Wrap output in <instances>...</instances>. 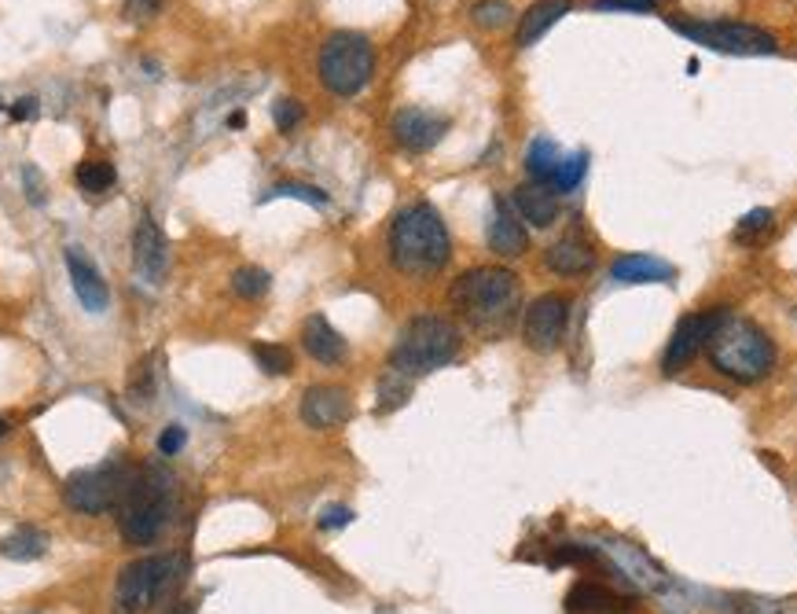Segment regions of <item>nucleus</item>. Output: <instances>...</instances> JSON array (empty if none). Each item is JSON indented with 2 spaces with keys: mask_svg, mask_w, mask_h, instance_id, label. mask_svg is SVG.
I'll use <instances>...</instances> for the list:
<instances>
[{
  "mask_svg": "<svg viewBox=\"0 0 797 614\" xmlns=\"http://www.w3.org/2000/svg\"><path fill=\"white\" fill-rule=\"evenodd\" d=\"M452 309L481 335H500L519 309V276L500 265L467 269L449 291Z\"/></svg>",
  "mask_w": 797,
  "mask_h": 614,
  "instance_id": "nucleus-1",
  "label": "nucleus"
},
{
  "mask_svg": "<svg viewBox=\"0 0 797 614\" xmlns=\"http://www.w3.org/2000/svg\"><path fill=\"white\" fill-rule=\"evenodd\" d=\"M452 258V239L430 203H412L390 225V261L408 276L441 273Z\"/></svg>",
  "mask_w": 797,
  "mask_h": 614,
  "instance_id": "nucleus-2",
  "label": "nucleus"
},
{
  "mask_svg": "<svg viewBox=\"0 0 797 614\" xmlns=\"http://www.w3.org/2000/svg\"><path fill=\"white\" fill-rule=\"evenodd\" d=\"M710 361L721 376L735 382H761L772 376L775 368V342L764 335V328H757L753 320L731 317L713 331L710 339Z\"/></svg>",
  "mask_w": 797,
  "mask_h": 614,
  "instance_id": "nucleus-3",
  "label": "nucleus"
},
{
  "mask_svg": "<svg viewBox=\"0 0 797 614\" xmlns=\"http://www.w3.org/2000/svg\"><path fill=\"white\" fill-rule=\"evenodd\" d=\"M460 328L445 317H412L390 350V368L416 379L445 368L460 354Z\"/></svg>",
  "mask_w": 797,
  "mask_h": 614,
  "instance_id": "nucleus-4",
  "label": "nucleus"
},
{
  "mask_svg": "<svg viewBox=\"0 0 797 614\" xmlns=\"http://www.w3.org/2000/svg\"><path fill=\"white\" fill-rule=\"evenodd\" d=\"M169 508H174V479L163 468L136 471L126 500L118 505V527L129 545H151L166 530Z\"/></svg>",
  "mask_w": 797,
  "mask_h": 614,
  "instance_id": "nucleus-5",
  "label": "nucleus"
},
{
  "mask_svg": "<svg viewBox=\"0 0 797 614\" xmlns=\"http://www.w3.org/2000/svg\"><path fill=\"white\" fill-rule=\"evenodd\" d=\"M185 556H144L129 563L115 586V614H144L185 581Z\"/></svg>",
  "mask_w": 797,
  "mask_h": 614,
  "instance_id": "nucleus-6",
  "label": "nucleus"
},
{
  "mask_svg": "<svg viewBox=\"0 0 797 614\" xmlns=\"http://www.w3.org/2000/svg\"><path fill=\"white\" fill-rule=\"evenodd\" d=\"M320 82L328 93H335L342 99L357 96L360 88H368L371 74H376V48L365 34H353V29H338L331 34L317 59Z\"/></svg>",
  "mask_w": 797,
  "mask_h": 614,
  "instance_id": "nucleus-7",
  "label": "nucleus"
},
{
  "mask_svg": "<svg viewBox=\"0 0 797 614\" xmlns=\"http://www.w3.org/2000/svg\"><path fill=\"white\" fill-rule=\"evenodd\" d=\"M133 479H136V471L129 464H122V460H107V464H99V468L70 475L63 486V500H67V508L82 511V516H107V511H115L126 500Z\"/></svg>",
  "mask_w": 797,
  "mask_h": 614,
  "instance_id": "nucleus-8",
  "label": "nucleus"
},
{
  "mask_svg": "<svg viewBox=\"0 0 797 614\" xmlns=\"http://www.w3.org/2000/svg\"><path fill=\"white\" fill-rule=\"evenodd\" d=\"M669 26L688 42L713 48V52L724 56H775L780 45L769 29L750 26V23H710V19H669Z\"/></svg>",
  "mask_w": 797,
  "mask_h": 614,
  "instance_id": "nucleus-9",
  "label": "nucleus"
},
{
  "mask_svg": "<svg viewBox=\"0 0 797 614\" xmlns=\"http://www.w3.org/2000/svg\"><path fill=\"white\" fill-rule=\"evenodd\" d=\"M567 328H570V298L555 295V291L530 302L526 317H522V339L537 354H555L562 346V339H567Z\"/></svg>",
  "mask_w": 797,
  "mask_h": 614,
  "instance_id": "nucleus-10",
  "label": "nucleus"
},
{
  "mask_svg": "<svg viewBox=\"0 0 797 614\" xmlns=\"http://www.w3.org/2000/svg\"><path fill=\"white\" fill-rule=\"evenodd\" d=\"M724 320H728V309H702V314L683 317L673 331L669 346H665V357H662L665 376H680V371L694 361V354L710 346L713 331L721 328Z\"/></svg>",
  "mask_w": 797,
  "mask_h": 614,
  "instance_id": "nucleus-11",
  "label": "nucleus"
},
{
  "mask_svg": "<svg viewBox=\"0 0 797 614\" xmlns=\"http://www.w3.org/2000/svg\"><path fill=\"white\" fill-rule=\"evenodd\" d=\"M133 265H136V276L144 280V284L158 287L166 284V273H169V244L163 236V228H158V221L147 214H140L136 221V233H133Z\"/></svg>",
  "mask_w": 797,
  "mask_h": 614,
  "instance_id": "nucleus-12",
  "label": "nucleus"
},
{
  "mask_svg": "<svg viewBox=\"0 0 797 614\" xmlns=\"http://www.w3.org/2000/svg\"><path fill=\"white\" fill-rule=\"evenodd\" d=\"M390 133L405 151H416L419 155V151H430L441 144V137L449 133V118L427 107H405L393 115Z\"/></svg>",
  "mask_w": 797,
  "mask_h": 614,
  "instance_id": "nucleus-13",
  "label": "nucleus"
},
{
  "mask_svg": "<svg viewBox=\"0 0 797 614\" xmlns=\"http://www.w3.org/2000/svg\"><path fill=\"white\" fill-rule=\"evenodd\" d=\"M489 250L497 258H522L530 250V233L526 221L519 217L508 199H492V217H489Z\"/></svg>",
  "mask_w": 797,
  "mask_h": 614,
  "instance_id": "nucleus-14",
  "label": "nucleus"
},
{
  "mask_svg": "<svg viewBox=\"0 0 797 614\" xmlns=\"http://www.w3.org/2000/svg\"><path fill=\"white\" fill-rule=\"evenodd\" d=\"M353 416V401L342 387H309L301 398V424L312 430L342 427Z\"/></svg>",
  "mask_w": 797,
  "mask_h": 614,
  "instance_id": "nucleus-15",
  "label": "nucleus"
},
{
  "mask_svg": "<svg viewBox=\"0 0 797 614\" xmlns=\"http://www.w3.org/2000/svg\"><path fill=\"white\" fill-rule=\"evenodd\" d=\"M67 273H70V284H74L78 302L85 306V314H104L110 306V291L104 284V276H99V269L93 265V258L82 247H67Z\"/></svg>",
  "mask_w": 797,
  "mask_h": 614,
  "instance_id": "nucleus-16",
  "label": "nucleus"
},
{
  "mask_svg": "<svg viewBox=\"0 0 797 614\" xmlns=\"http://www.w3.org/2000/svg\"><path fill=\"white\" fill-rule=\"evenodd\" d=\"M511 206L519 210V217L533 228H551L559 221V196L540 185V180H530V185H519L511 196Z\"/></svg>",
  "mask_w": 797,
  "mask_h": 614,
  "instance_id": "nucleus-17",
  "label": "nucleus"
},
{
  "mask_svg": "<svg viewBox=\"0 0 797 614\" xmlns=\"http://www.w3.org/2000/svg\"><path fill=\"white\" fill-rule=\"evenodd\" d=\"M301 346H306V354L312 361H320V365H342V361H346V339H342L338 331L331 328V320L320 314L301 324Z\"/></svg>",
  "mask_w": 797,
  "mask_h": 614,
  "instance_id": "nucleus-18",
  "label": "nucleus"
},
{
  "mask_svg": "<svg viewBox=\"0 0 797 614\" xmlns=\"http://www.w3.org/2000/svg\"><path fill=\"white\" fill-rule=\"evenodd\" d=\"M676 269L654 255H624L610 265L614 284H669Z\"/></svg>",
  "mask_w": 797,
  "mask_h": 614,
  "instance_id": "nucleus-19",
  "label": "nucleus"
},
{
  "mask_svg": "<svg viewBox=\"0 0 797 614\" xmlns=\"http://www.w3.org/2000/svg\"><path fill=\"white\" fill-rule=\"evenodd\" d=\"M544 261H548V269L559 276H584V273H592L595 255L581 236H562L559 244H551L544 250Z\"/></svg>",
  "mask_w": 797,
  "mask_h": 614,
  "instance_id": "nucleus-20",
  "label": "nucleus"
},
{
  "mask_svg": "<svg viewBox=\"0 0 797 614\" xmlns=\"http://www.w3.org/2000/svg\"><path fill=\"white\" fill-rule=\"evenodd\" d=\"M570 8H573V0H537V4H533L530 12L519 19V37H514V42H519V48L537 45L540 37L548 34V29L570 12Z\"/></svg>",
  "mask_w": 797,
  "mask_h": 614,
  "instance_id": "nucleus-21",
  "label": "nucleus"
},
{
  "mask_svg": "<svg viewBox=\"0 0 797 614\" xmlns=\"http://www.w3.org/2000/svg\"><path fill=\"white\" fill-rule=\"evenodd\" d=\"M570 614H624L629 603L621 597H614L607 586H595V581H578L573 592L567 597Z\"/></svg>",
  "mask_w": 797,
  "mask_h": 614,
  "instance_id": "nucleus-22",
  "label": "nucleus"
},
{
  "mask_svg": "<svg viewBox=\"0 0 797 614\" xmlns=\"http://www.w3.org/2000/svg\"><path fill=\"white\" fill-rule=\"evenodd\" d=\"M48 552V533L37 527H19L0 541V556L15 563H34Z\"/></svg>",
  "mask_w": 797,
  "mask_h": 614,
  "instance_id": "nucleus-23",
  "label": "nucleus"
},
{
  "mask_svg": "<svg viewBox=\"0 0 797 614\" xmlns=\"http://www.w3.org/2000/svg\"><path fill=\"white\" fill-rule=\"evenodd\" d=\"M559 163H562V151H559V144H555V140H548V137H537L530 144V151H526V174L533 177V180H540V185H548L551 180V174L555 169H559Z\"/></svg>",
  "mask_w": 797,
  "mask_h": 614,
  "instance_id": "nucleus-24",
  "label": "nucleus"
},
{
  "mask_svg": "<svg viewBox=\"0 0 797 614\" xmlns=\"http://www.w3.org/2000/svg\"><path fill=\"white\" fill-rule=\"evenodd\" d=\"M584 174H588V151H578V155H562V163L551 174L548 188L555 191V196H567V191H573V188L581 185Z\"/></svg>",
  "mask_w": 797,
  "mask_h": 614,
  "instance_id": "nucleus-25",
  "label": "nucleus"
},
{
  "mask_svg": "<svg viewBox=\"0 0 797 614\" xmlns=\"http://www.w3.org/2000/svg\"><path fill=\"white\" fill-rule=\"evenodd\" d=\"M115 166L110 163H99V158H88V163L78 166V188L88 191V196H104V191L115 188Z\"/></svg>",
  "mask_w": 797,
  "mask_h": 614,
  "instance_id": "nucleus-26",
  "label": "nucleus"
},
{
  "mask_svg": "<svg viewBox=\"0 0 797 614\" xmlns=\"http://www.w3.org/2000/svg\"><path fill=\"white\" fill-rule=\"evenodd\" d=\"M408 398H412V379L401 376V371L386 368V376L379 379V401H376V409L379 412H393V409L405 405Z\"/></svg>",
  "mask_w": 797,
  "mask_h": 614,
  "instance_id": "nucleus-27",
  "label": "nucleus"
},
{
  "mask_svg": "<svg viewBox=\"0 0 797 614\" xmlns=\"http://www.w3.org/2000/svg\"><path fill=\"white\" fill-rule=\"evenodd\" d=\"M254 361H258V368L265 371V376H287V371L295 368L290 350L279 346V342H254Z\"/></svg>",
  "mask_w": 797,
  "mask_h": 614,
  "instance_id": "nucleus-28",
  "label": "nucleus"
},
{
  "mask_svg": "<svg viewBox=\"0 0 797 614\" xmlns=\"http://www.w3.org/2000/svg\"><path fill=\"white\" fill-rule=\"evenodd\" d=\"M269 287H272V276L258 265H243L231 273V291H236L239 298H261V295H269Z\"/></svg>",
  "mask_w": 797,
  "mask_h": 614,
  "instance_id": "nucleus-29",
  "label": "nucleus"
},
{
  "mask_svg": "<svg viewBox=\"0 0 797 614\" xmlns=\"http://www.w3.org/2000/svg\"><path fill=\"white\" fill-rule=\"evenodd\" d=\"M511 4L508 0H478V4L471 8V19L478 23L481 29H500L511 23Z\"/></svg>",
  "mask_w": 797,
  "mask_h": 614,
  "instance_id": "nucleus-30",
  "label": "nucleus"
},
{
  "mask_svg": "<svg viewBox=\"0 0 797 614\" xmlns=\"http://www.w3.org/2000/svg\"><path fill=\"white\" fill-rule=\"evenodd\" d=\"M764 233H772V210H764V206L750 210V214L735 225V239H739V244H753V239H761Z\"/></svg>",
  "mask_w": 797,
  "mask_h": 614,
  "instance_id": "nucleus-31",
  "label": "nucleus"
},
{
  "mask_svg": "<svg viewBox=\"0 0 797 614\" xmlns=\"http://www.w3.org/2000/svg\"><path fill=\"white\" fill-rule=\"evenodd\" d=\"M301 118H306V107H301L298 99L279 96L276 104H272V122H276L279 133H295V129L301 126Z\"/></svg>",
  "mask_w": 797,
  "mask_h": 614,
  "instance_id": "nucleus-32",
  "label": "nucleus"
},
{
  "mask_svg": "<svg viewBox=\"0 0 797 614\" xmlns=\"http://www.w3.org/2000/svg\"><path fill=\"white\" fill-rule=\"evenodd\" d=\"M284 196L301 199V203H309V206H328V191H320L312 185H295V180H290V185H276L265 199H284Z\"/></svg>",
  "mask_w": 797,
  "mask_h": 614,
  "instance_id": "nucleus-33",
  "label": "nucleus"
},
{
  "mask_svg": "<svg viewBox=\"0 0 797 614\" xmlns=\"http://www.w3.org/2000/svg\"><path fill=\"white\" fill-rule=\"evenodd\" d=\"M166 0H126V19L129 23H151L155 15H163Z\"/></svg>",
  "mask_w": 797,
  "mask_h": 614,
  "instance_id": "nucleus-34",
  "label": "nucleus"
},
{
  "mask_svg": "<svg viewBox=\"0 0 797 614\" xmlns=\"http://www.w3.org/2000/svg\"><path fill=\"white\" fill-rule=\"evenodd\" d=\"M151 394H155V390H151V365L147 361H140L136 371H133V382H129V398H133L136 405H147Z\"/></svg>",
  "mask_w": 797,
  "mask_h": 614,
  "instance_id": "nucleus-35",
  "label": "nucleus"
},
{
  "mask_svg": "<svg viewBox=\"0 0 797 614\" xmlns=\"http://www.w3.org/2000/svg\"><path fill=\"white\" fill-rule=\"evenodd\" d=\"M185 441H188V430L180 424H169L163 435H158V452H163V457H177V452L185 449Z\"/></svg>",
  "mask_w": 797,
  "mask_h": 614,
  "instance_id": "nucleus-36",
  "label": "nucleus"
},
{
  "mask_svg": "<svg viewBox=\"0 0 797 614\" xmlns=\"http://www.w3.org/2000/svg\"><path fill=\"white\" fill-rule=\"evenodd\" d=\"M592 8H599V12H654L658 0H595Z\"/></svg>",
  "mask_w": 797,
  "mask_h": 614,
  "instance_id": "nucleus-37",
  "label": "nucleus"
},
{
  "mask_svg": "<svg viewBox=\"0 0 797 614\" xmlns=\"http://www.w3.org/2000/svg\"><path fill=\"white\" fill-rule=\"evenodd\" d=\"M353 522V508L346 505H331L320 511V530H342V527H349Z\"/></svg>",
  "mask_w": 797,
  "mask_h": 614,
  "instance_id": "nucleus-38",
  "label": "nucleus"
},
{
  "mask_svg": "<svg viewBox=\"0 0 797 614\" xmlns=\"http://www.w3.org/2000/svg\"><path fill=\"white\" fill-rule=\"evenodd\" d=\"M23 180H26V185H29V203H34V206H41V203H45V188H41V174H37V169H34V166H26V169H23Z\"/></svg>",
  "mask_w": 797,
  "mask_h": 614,
  "instance_id": "nucleus-39",
  "label": "nucleus"
},
{
  "mask_svg": "<svg viewBox=\"0 0 797 614\" xmlns=\"http://www.w3.org/2000/svg\"><path fill=\"white\" fill-rule=\"evenodd\" d=\"M34 115H37V99H34V96L15 99V107H12V118H15V122H23V118H34Z\"/></svg>",
  "mask_w": 797,
  "mask_h": 614,
  "instance_id": "nucleus-40",
  "label": "nucleus"
},
{
  "mask_svg": "<svg viewBox=\"0 0 797 614\" xmlns=\"http://www.w3.org/2000/svg\"><path fill=\"white\" fill-rule=\"evenodd\" d=\"M169 614H195V611H191V603L180 600V603H174V607H169Z\"/></svg>",
  "mask_w": 797,
  "mask_h": 614,
  "instance_id": "nucleus-41",
  "label": "nucleus"
},
{
  "mask_svg": "<svg viewBox=\"0 0 797 614\" xmlns=\"http://www.w3.org/2000/svg\"><path fill=\"white\" fill-rule=\"evenodd\" d=\"M8 435V420H0V438H4Z\"/></svg>",
  "mask_w": 797,
  "mask_h": 614,
  "instance_id": "nucleus-42",
  "label": "nucleus"
},
{
  "mask_svg": "<svg viewBox=\"0 0 797 614\" xmlns=\"http://www.w3.org/2000/svg\"><path fill=\"white\" fill-rule=\"evenodd\" d=\"M0 110H4V99H0Z\"/></svg>",
  "mask_w": 797,
  "mask_h": 614,
  "instance_id": "nucleus-43",
  "label": "nucleus"
},
{
  "mask_svg": "<svg viewBox=\"0 0 797 614\" xmlns=\"http://www.w3.org/2000/svg\"><path fill=\"white\" fill-rule=\"evenodd\" d=\"M794 317H797V309H794Z\"/></svg>",
  "mask_w": 797,
  "mask_h": 614,
  "instance_id": "nucleus-44",
  "label": "nucleus"
}]
</instances>
